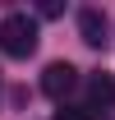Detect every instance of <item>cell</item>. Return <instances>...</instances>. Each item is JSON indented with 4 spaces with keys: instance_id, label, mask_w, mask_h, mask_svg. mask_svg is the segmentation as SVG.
<instances>
[{
    "instance_id": "4",
    "label": "cell",
    "mask_w": 115,
    "mask_h": 120,
    "mask_svg": "<svg viewBox=\"0 0 115 120\" xmlns=\"http://www.w3.org/2000/svg\"><path fill=\"white\" fill-rule=\"evenodd\" d=\"M78 37L87 46H106V14L101 9H78Z\"/></svg>"
},
{
    "instance_id": "2",
    "label": "cell",
    "mask_w": 115,
    "mask_h": 120,
    "mask_svg": "<svg viewBox=\"0 0 115 120\" xmlns=\"http://www.w3.org/2000/svg\"><path fill=\"white\" fill-rule=\"evenodd\" d=\"M74 88H78V69H74L69 60H51V65L42 69V92H46V97L65 102Z\"/></svg>"
},
{
    "instance_id": "5",
    "label": "cell",
    "mask_w": 115,
    "mask_h": 120,
    "mask_svg": "<svg viewBox=\"0 0 115 120\" xmlns=\"http://www.w3.org/2000/svg\"><path fill=\"white\" fill-rule=\"evenodd\" d=\"M55 120H97V116H92L87 106H60V111H55Z\"/></svg>"
},
{
    "instance_id": "1",
    "label": "cell",
    "mask_w": 115,
    "mask_h": 120,
    "mask_svg": "<svg viewBox=\"0 0 115 120\" xmlns=\"http://www.w3.org/2000/svg\"><path fill=\"white\" fill-rule=\"evenodd\" d=\"M0 51L14 56V60L32 56V51H37V23H32L28 14H9L0 23Z\"/></svg>"
},
{
    "instance_id": "3",
    "label": "cell",
    "mask_w": 115,
    "mask_h": 120,
    "mask_svg": "<svg viewBox=\"0 0 115 120\" xmlns=\"http://www.w3.org/2000/svg\"><path fill=\"white\" fill-rule=\"evenodd\" d=\"M111 102H115V79L111 74H87V111L97 116V111H106Z\"/></svg>"
},
{
    "instance_id": "6",
    "label": "cell",
    "mask_w": 115,
    "mask_h": 120,
    "mask_svg": "<svg viewBox=\"0 0 115 120\" xmlns=\"http://www.w3.org/2000/svg\"><path fill=\"white\" fill-rule=\"evenodd\" d=\"M37 14H42V19H55V14H60V5H55V0H42V5H37Z\"/></svg>"
}]
</instances>
